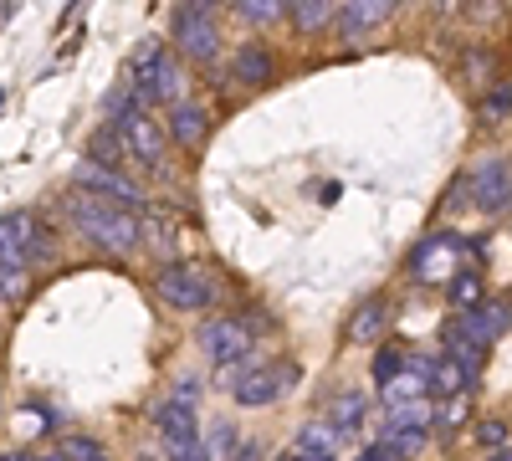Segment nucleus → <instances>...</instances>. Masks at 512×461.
<instances>
[{"label":"nucleus","instance_id":"4be33fe9","mask_svg":"<svg viewBox=\"0 0 512 461\" xmlns=\"http://www.w3.org/2000/svg\"><path fill=\"white\" fill-rule=\"evenodd\" d=\"M451 303H456L461 313L477 308V303H482V277H477V272H456V277H451Z\"/></svg>","mask_w":512,"mask_h":461},{"label":"nucleus","instance_id":"39448f33","mask_svg":"<svg viewBox=\"0 0 512 461\" xmlns=\"http://www.w3.org/2000/svg\"><path fill=\"white\" fill-rule=\"evenodd\" d=\"M154 292H159V298H164L169 308H180V313H205L210 303H216V282L200 277V272H195V267H185V262L159 267Z\"/></svg>","mask_w":512,"mask_h":461},{"label":"nucleus","instance_id":"6ab92c4d","mask_svg":"<svg viewBox=\"0 0 512 461\" xmlns=\"http://www.w3.org/2000/svg\"><path fill=\"white\" fill-rule=\"evenodd\" d=\"M338 16V0H292V21L297 31H323Z\"/></svg>","mask_w":512,"mask_h":461},{"label":"nucleus","instance_id":"f8f14e48","mask_svg":"<svg viewBox=\"0 0 512 461\" xmlns=\"http://www.w3.org/2000/svg\"><path fill=\"white\" fill-rule=\"evenodd\" d=\"M77 185H88L98 195H113V200H128V205H144V190L134 180H123L118 170H108V164H98V159H82L77 164Z\"/></svg>","mask_w":512,"mask_h":461},{"label":"nucleus","instance_id":"c85d7f7f","mask_svg":"<svg viewBox=\"0 0 512 461\" xmlns=\"http://www.w3.org/2000/svg\"><path fill=\"white\" fill-rule=\"evenodd\" d=\"M487 113H492V118H507V113H512V88H492Z\"/></svg>","mask_w":512,"mask_h":461},{"label":"nucleus","instance_id":"5701e85b","mask_svg":"<svg viewBox=\"0 0 512 461\" xmlns=\"http://www.w3.org/2000/svg\"><path fill=\"white\" fill-rule=\"evenodd\" d=\"M200 446H205V456H231L236 451V426L231 421H216V426L200 436Z\"/></svg>","mask_w":512,"mask_h":461},{"label":"nucleus","instance_id":"9b49d317","mask_svg":"<svg viewBox=\"0 0 512 461\" xmlns=\"http://www.w3.org/2000/svg\"><path fill=\"white\" fill-rule=\"evenodd\" d=\"M512 328V308L507 303H477V308H466V318L456 323V333H466V339H477V344H497L502 333Z\"/></svg>","mask_w":512,"mask_h":461},{"label":"nucleus","instance_id":"f257e3e1","mask_svg":"<svg viewBox=\"0 0 512 461\" xmlns=\"http://www.w3.org/2000/svg\"><path fill=\"white\" fill-rule=\"evenodd\" d=\"M67 221L93 246L113 251V257H128V251H139V241H144V221L134 216V205L113 200V195H98L88 185H77L67 195Z\"/></svg>","mask_w":512,"mask_h":461},{"label":"nucleus","instance_id":"393cba45","mask_svg":"<svg viewBox=\"0 0 512 461\" xmlns=\"http://www.w3.org/2000/svg\"><path fill=\"white\" fill-rule=\"evenodd\" d=\"M57 456H72V461H98V456H103V441H93V436H62V441H57Z\"/></svg>","mask_w":512,"mask_h":461},{"label":"nucleus","instance_id":"0eeeda50","mask_svg":"<svg viewBox=\"0 0 512 461\" xmlns=\"http://www.w3.org/2000/svg\"><path fill=\"white\" fill-rule=\"evenodd\" d=\"M36 257H47V236H41L31 211H6L0 216V262L6 267H26Z\"/></svg>","mask_w":512,"mask_h":461},{"label":"nucleus","instance_id":"2eb2a0df","mask_svg":"<svg viewBox=\"0 0 512 461\" xmlns=\"http://www.w3.org/2000/svg\"><path fill=\"white\" fill-rule=\"evenodd\" d=\"M344 431H338L333 421H328V415H323V421H308L303 431H297V451H303V456H313V461H333L338 451H344Z\"/></svg>","mask_w":512,"mask_h":461},{"label":"nucleus","instance_id":"6e6552de","mask_svg":"<svg viewBox=\"0 0 512 461\" xmlns=\"http://www.w3.org/2000/svg\"><path fill=\"white\" fill-rule=\"evenodd\" d=\"M113 129L123 134V149L134 154L139 164H149V170H164V149H169V129H159V123L149 118V108H134L123 113Z\"/></svg>","mask_w":512,"mask_h":461},{"label":"nucleus","instance_id":"dca6fc26","mask_svg":"<svg viewBox=\"0 0 512 461\" xmlns=\"http://www.w3.org/2000/svg\"><path fill=\"white\" fill-rule=\"evenodd\" d=\"M461 257V241L456 236H436V241H425L420 251H415V262H410V272L415 277H446V267Z\"/></svg>","mask_w":512,"mask_h":461},{"label":"nucleus","instance_id":"412c9836","mask_svg":"<svg viewBox=\"0 0 512 461\" xmlns=\"http://www.w3.org/2000/svg\"><path fill=\"white\" fill-rule=\"evenodd\" d=\"M231 6H236L246 21H256V26H272V21L292 6V0H231Z\"/></svg>","mask_w":512,"mask_h":461},{"label":"nucleus","instance_id":"b1692460","mask_svg":"<svg viewBox=\"0 0 512 461\" xmlns=\"http://www.w3.org/2000/svg\"><path fill=\"white\" fill-rule=\"evenodd\" d=\"M405 359H410L405 349H379V354H374V385H379V390H384V385H390V380H395V374L405 369Z\"/></svg>","mask_w":512,"mask_h":461},{"label":"nucleus","instance_id":"cd10ccee","mask_svg":"<svg viewBox=\"0 0 512 461\" xmlns=\"http://www.w3.org/2000/svg\"><path fill=\"white\" fill-rule=\"evenodd\" d=\"M512 436H507V426L502 421H482L477 426V446H507Z\"/></svg>","mask_w":512,"mask_h":461},{"label":"nucleus","instance_id":"a211bd4d","mask_svg":"<svg viewBox=\"0 0 512 461\" xmlns=\"http://www.w3.org/2000/svg\"><path fill=\"white\" fill-rule=\"evenodd\" d=\"M364 410H369V400L359 395V390H349V395H333L328 400V421L338 426V431H344V436H359V426H364Z\"/></svg>","mask_w":512,"mask_h":461},{"label":"nucleus","instance_id":"aec40b11","mask_svg":"<svg viewBox=\"0 0 512 461\" xmlns=\"http://www.w3.org/2000/svg\"><path fill=\"white\" fill-rule=\"evenodd\" d=\"M267 72H272L267 47H241V57H236V77L241 82H267Z\"/></svg>","mask_w":512,"mask_h":461},{"label":"nucleus","instance_id":"ddd939ff","mask_svg":"<svg viewBox=\"0 0 512 461\" xmlns=\"http://www.w3.org/2000/svg\"><path fill=\"white\" fill-rule=\"evenodd\" d=\"M395 6H400V0H344V6H338V31H344V36H364V31L390 21Z\"/></svg>","mask_w":512,"mask_h":461},{"label":"nucleus","instance_id":"7ed1b4c3","mask_svg":"<svg viewBox=\"0 0 512 461\" xmlns=\"http://www.w3.org/2000/svg\"><path fill=\"white\" fill-rule=\"evenodd\" d=\"M292 380H297L292 364H282V369L251 364V359H241V364H221V390H231L236 405H272Z\"/></svg>","mask_w":512,"mask_h":461},{"label":"nucleus","instance_id":"20e7f679","mask_svg":"<svg viewBox=\"0 0 512 461\" xmlns=\"http://www.w3.org/2000/svg\"><path fill=\"white\" fill-rule=\"evenodd\" d=\"M154 431L164 436V451L169 456H190L200 461L205 446H200V415H195V400L190 395H169L154 405Z\"/></svg>","mask_w":512,"mask_h":461},{"label":"nucleus","instance_id":"423d86ee","mask_svg":"<svg viewBox=\"0 0 512 461\" xmlns=\"http://www.w3.org/2000/svg\"><path fill=\"white\" fill-rule=\"evenodd\" d=\"M175 41H180V52L190 62H216L221 57V26L200 0H185V6L175 11Z\"/></svg>","mask_w":512,"mask_h":461},{"label":"nucleus","instance_id":"9d476101","mask_svg":"<svg viewBox=\"0 0 512 461\" xmlns=\"http://www.w3.org/2000/svg\"><path fill=\"white\" fill-rule=\"evenodd\" d=\"M472 200H477L482 216H507L512 211V164L487 159L482 170L472 175Z\"/></svg>","mask_w":512,"mask_h":461},{"label":"nucleus","instance_id":"1a4fd4ad","mask_svg":"<svg viewBox=\"0 0 512 461\" xmlns=\"http://www.w3.org/2000/svg\"><path fill=\"white\" fill-rule=\"evenodd\" d=\"M200 349L216 359V364H241L256 349V333H251L246 318H216V323L200 328Z\"/></svg>","mask_w":512,"mask_h":461},{"label":"nucleus","instance_id":"f03ea898","mask_svg":"<svg viewBox=\"0 0 512 461\" xmlns=\"http://www.w3.org/2000/svg\"><path fill=\"white\" fill-rule=\"evenodd\" d=\"M128 82L139 88V98L144 103H180L185 98V67H180V57L169 52V47H159V41H144V47L134 52V62H128Z\"/></svg>","mask_w":512,"mask_h":461},{"label":"nucleus","instance_id":"bb28decb","mask_svg":"<svg viewBox=\"0 0 512 461\" xmlns=\"http://www.w3.org/2000/svg\"><path fill=\"white\" fill-rule=\"evenodd\" d=\"M118 154H128V149H123V134H118V129H113V134L103 129V134L93 139V159H118Z\"/></svg>","mask_w":512,"mask_h":461},{"label":"nucleus","instance_id":"f3484780","mask_svg":"<svg viewBox=\"0 0 512 461\" xmlns=\"http://www.w3.org/2000/svg\"><path fill=\"white\" fill-rule=\"evenodd\" d=\"M384 328H390V313H384L379 298H369V303H359V308L349 313L344 339H349V344H379V333H384Z\"/></svg>","mask_w":512,"mask_h":461},{"label":"nucleus","instance_id":"4468645a","mask_svg":"<svg viewBox=\"0 0 512 461\" xmlns=\"http://www.w3.org/2000/svg\"><path fill=\"white\" fill-rule=\"evenodd\" d=\"M169 139L175 144H185V149H200L205 144V134H210V118H205V108L200 103H190V98H180V103H169Z\"/></svg>","mask_w":512,"mask_h":461},{"label":"nucleus","instance_id":"a878e982","mask_svg":"<svg viewBox=\"0 0 512 461\" xmlns=\"http://www.w3.org/2000/svg\"><path fill=\"white\" fill-rule=\"evenodd\" d=\"M21 298H26V267L0 262V303H21Z\"/></svg>","mask_w":512,"mask_h":461}]
</instances>
